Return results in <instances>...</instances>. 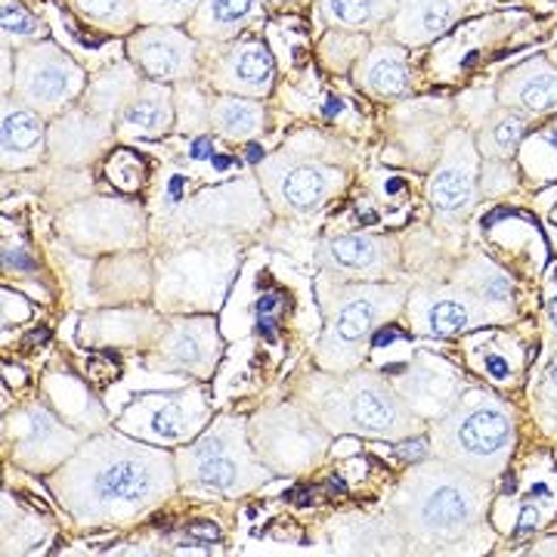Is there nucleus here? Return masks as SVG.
<instances>
[{"mask_svg":"<svg viewBox=\"0 0 557 557\" xmlns=\"http://www.w3.org/2000/svg\"><path fill=\"white\" fill-rule=\"evenodd\" d=\"M28 317H32L28 300L7 288V292H3V325H20V322H25Z\"/></svg>","mask_w":557,"mask_h":557,"instance_id":"nucleus-51","label":"nucleus"},{"mask_svg":"<svg viewBox=\"0 0 557 557\" xmlns=\"http://www.w3.org/2000/svg\"><path fill=\"white\" fill-rule=\"evenodd\" d=\"M3 440L13 449V465L32 474H53L78 453L87 434L65 424L44 403H25L3 421Z\"/></svg>","mask_w":557,"mask_h":557,"instance_id":"nucleus-14","label":"nucleus"},{"mask_svg":"<svg viewBox=\"0 0 557 557\" xmlns=\"http://www.w3.org/2000/svg\"><path fill=\"white\" fill-rule=\"evenodd\" d=\"M211 421V403L201 387H168L139 394L115 421V428L156 446H186Z\"/></svg>","mask_w":557,"mask_h":557,"instance_id":"nucleus-12","label":"nucleus"},{"mask_svg":"<svg viewBox=\"0 0 557 557\" xmlns=\"http://www.w3.org/2000/svg\"><path fill=\"white\" fill-rule=\"evenodd\" d=\"M490 498V480L428 458L399 480L391 518L397 520L409 552L480 555L493 545V530L486 527Z\"/></svg>","mask_w":557,"mask_h":557,"instance_id":"nucleus-2","label":"nucleus"},{"mask_svg":"<svg viewBox=\"0 0 557 557\" xmlns=\"http://www.w3.org/2000/svg\"><path fill=\"white\" fill-rule=\"evenodd\" d=\"M555 3H557V0H555Z\"/></svg>","mask_w":557,"mask_h":557,"instance_id":"nucleus-56","label":"nucleus"},{"mask_svg":"<svg viewBox=\"0 0 557 557\" xmlns=\"http://www.w3.org/2000/svg\"><path fill=\"white\" fill-rule=\"evenodd\" d=\"M515 443V409L486 387H468L446 416L431 421V456L483 480L502 478Z\"/></svg>","mask_w":557,"mask_h":557,"instance_id":"nucleus-7","label":"nucleus"},{"mask_svg":"<svg viewBox=\"0 0 557 557\" xmlns=\"http://www.w3.org/2000/svg\"><path fill=\"white\" fill-rule=\"evenodd\" d=\"M211 84L205 78L180 81L174 84V106H177V131L183 137L189 134H205L208 131V115H211Z\"/></svg>","mask_w":557,"mask_h":557,"instance_id":"nucleus-41","label":"nucleus"},{"mask_svg":"<svg viewBox=\"0 0 557 557\" xmlns=\"http://www.w3.org/2000/svg\"><path fill=\"white\" fill-rule=\"evenodd\" d=\"M545 322H548V332L557 341V285H548L545 292Z\"/></svg>","mask_w":557,"mask_h":557,"instance_id":"nucleus-52","label":"nucleus"},{"mask_svg":"<svg viewBox=\"0 0 557 557\" xmlns=\"http://www.w3.org/2000/svg\"><path fill=\"white\" fill-rule=\"evenodd\" d=\"M174 461L180 486L201 498L245 496L276 478L255 453L248 424L236 416L211 421L193 443L180 446Z\"/></svg>","mask_w":557,"mask_h":557,"instance_id":"nucleus-8","label":"nucleus"},{"mask_svg":"<svg viewBox=\"0 0 557 557\" xmlns=\"http://www.w3.org/2000/svg\"><path fill=\"white\" fill-rule=\"evenodd\" d=\"M453 282L468 288L496 317V322H505L515 313V282L486 255H471L468 260H461Z\"/></svg>","mask_w":557,"mask_h":557,"instance_id":"nucleus-35","label":"nucleus"},{"mask_svg":"<svg viewBox=\"0 0 557 557\" xmlns=\"http://www.w3.org/2000/svg\"><path fill=\"white\" fill-rule=\"evenodd\" d=\"M267 7H288V3H300V0H263Z\"/></svg>","mask_w":557,"mask_h":557,"instance_id":"nucleus-53","label":"nucleus"},{"mask_svg":"<svg viewBox=\"0 0 557 557\" xmlns=\"http://www.w3.org/2000/svg\"><path fill=\"white\" fill-rule=\"evenodd\" d=\"M468 7L471 0H399L397 13L379 35L403 47H424L443 38L468 13Z\"/></svg>","mask_w":557,"mask_h":557,"instance_id":"nucleus-28","label":"nucleus"},{"mask_svg":"<svg viewBox=\"0 0 557 557\" xmlns=\"http://www.w3.org/2000/svg\"><path fill=\"white\" fill-rule=\"evenodd\" d=\"M465 359L468 369L490 381L493 387L511 391L518 387L523 379V366H527V354L520 347L518 338L505 335V332H478L465 341Z\"/></svg>","mask_w":557,"mask_h":557,"instance_id":"nucleus-32","label":"nucleus"},{"mask_svg":"<svg viewBox=\"0 0 557 557\" xmlns=\"http://www.w3.org/2000/svg\"><path fill=\"white\" fill-rule=\"evenodd\" d=\"M372 47V35H362V32H344V28H329L325 38L319 40L317 53L319 62L335 72V75H350L354 65H357Z\"/></svg>","mask_w":557,"mask_h":557,"instance_id":"nucleus-42","label":"nucleus"},{"mask_svg":"<svg viewBox=\"0 0 557 557\" xmlns=\"http://www.w3.org/2000/svg\"><path fill=\"white\" fill-rule=\"evenodd\" d=\"M35 40H47V25L32 16L20 0H3V44L20 50Z\"/></svg>","mask_w":557,"mask_h":557,"instance_id":"nucleus-46","label":"nucleus"},{"mask_svg":"<svg viewBox=\"0 0 557 557\" xmlns=\"http://www.w3.org/2000/svg\"><path fill=\"white\" fill-rule=\"evenodd\" d=\"M127 60L139 69L143 78L161 84L201 78V40L180 25H143L127 35Z\"/></svg>","mask_w":557,"mask_h":557,"instance_id":"nucleus-20","label":"nucleus"},{"mask_svg":"<svg viewBox=\"0 0 557 557\" xmlns=\"http://www.w3.org/2000/svg\"><path fill=\"white\" fill-rule=\"evenodd\" d=\"M518 186L515 159H483L480 161V199H502Z\"/></svg>","mask_w":557,"mask_h":557,"instance_id":"nucleus-48","label":"nucleus"},{"mask_svg":"<svg viewBox=\"0 0 557 557\" xmlns=\"http://www.w3.org/2000/svg\"><path fill=\"white\" fill-rule=\"evenodd\" d=\"M201 78L214 94L267 100L276 84V60L258 38L208 44V50H201Z\"/></svg>","mask_w":557,"mask_h":557,"instance_id":"nucleus-17","label":"nucleus"},{"mask_svg":"<svg viewBox=\"0 0 557 557\" xmlns=\"http://www.w3.org/2000/svg\"><path fill=\"white\" fill-rule=\"evenodd\" d=\"M527 131H530V115L498 106L496 112L483 121V127L474 131L480 159H515L527 139Z\"/></svg>","mask_w":557,"mask_h":557,"instance_id":"nucleus-39","label":"nucleus"},{"mask_svg":"<svg viewBox=\"0 0 557 557\" xmlns=\"http://www.w3.org/2000/svg\"><path fill=\"white\" fill-rule=\"evenodd\" d=\"M263 20V0H201L193 13L189 35L201 44H226L242 38Z\"/></svg>","mask_w":557,"mask_h":557,"instance_id":"nucleus-33","label":"nucleus"},{"mask_svg":"<svg viewBox=\"0 0 557 557\" xmlns=\"http://www.w3.org/2000/svg\"><path fill=\"white\" fill-rule=\"evenodd\" d=\"M164 319L143 307H109L81 322V338L94 347H152L159 341Z\"/></svg>","mask_w":557,"mask_h":557,"instance_id":"nucleus-30","label":"nucleus"},{"mask_svg":"<svg viewBox=\"0 0 557 557\" xmlns=\"http://www.w3.org/2000/svg\"><path fill=\"white\" fill-rule=\"evenodd\" d=\"M0 508H3V555H25L50 536L47 520L25 511L10 493H3Z\"/></svg>","mask_w":557,"mask_h":557,"instance_id":"nucleus-40","label":"nucleus"},{"mask_svg":"<svg viewBox=\"0 0 557 557\" xmlns=\"http://www.w3.org/2000/svg\"><path fill=\"white\" fill-rule=\"evenodd\" d=\"M258 458L276 478H295L317 468L329 453L332 434L300 403H273L248 421Z\"/></svg>","mask_w":557,"mask_h":557,"instance_id":"nucleus-10","label":"nucleus"},{"mask_svg":"<svg viewBox=\"0 0 557 557\" xmlns=\"http://www.w3.org/2000/svg\"><path fill=\"white\" fill-rule=\"evenodd\" d=\"M13 69V97H20L44 119L62 115L87 90V72L53 40H35L20 47Z\"/></svg>","mask_w":557,"mask_h":557,"instance_id":"nucleus-13","label":"nucleus"},{"mask_svg":"<svg viewBox=\"0 0 557 557\" xmlns=\"http://www.w3.org/2000/svg\"><path fill=\"white\" fill-rule=\"evenodd\" d=\"M177 131V106H174V84L143 78L137 94L127 100L115 121V134L121 139H159Z\"/></svg>","mask_w":557,"mask_h":557,"instance_id":"nucleus-29","label":"nucleus"},{"mask_svg":"<svg viewBox=\"0 0 557 557\" xmlns=\"http://www.w3.org/2000/svg\"><path fill=\"white\" fill-rule=\"evenodd\" d=\"M317 298L322 310L317 362L329 372H350L362 366V357L381 325H391L399 310H406L409 285L354 282L319 270Z\"/></svg>","mask_w":557,"mask_h":557,"instance_id":"nucleus-5","label":"nucleus"},{"mask_svg":"<svg viewBox=\"0 0 557 557\" xmlns=\"http://www.w3.org/2000/svg\"><path fill=\"white\" fill-rule=\"evenodd\" d=\"M406 317L418 338H456L496 325V317L458 282L412 288L406 298Z\"/></svg>","mask_w":557,"mask_h":557,"instance_id":"nucleus-18","label":"nucleus"},{"mask_svg":"<svg viewBox=\"0 0 557 557\" xmlns=\"http://www.w3.org/2000/svg\"><path fill=\"white\" fill-rule=\"evenodd\" d=\"M177 461L124 431H100L50 474L62 511L81 527H131L174 496Z\"/></svg>","mask_w":557,"mask_h":557,"instance_id":"nucleus-1","label":"nucleus"},{"mask_svg":"<svg viewBox=\"0 0 557 557\" xmlns=\"http://www.w3.org/2000/svg\"><path fill=\"white\" fill-rule=\"evenodd\" d=\"M81 20L109 35H134L139 25L134 0H72Z\"/></svg>","mask_w":557,"mask_h":557,"instance_id":"nucleus-43","label":"nucleus"},{"mask_svg":"<svg viewBox=\"0 0 557 557\" xmlns=\"http://www.w3.org/2000/svg\"><path fill=\"white\" fill-rule=\"evenodd\" d=\"M164 223V242L189 239L201 233H255L260 226L273 223V208L267 201V193L258 177L220 180L214 186H205L196 196L180 205L171 218L159 220Z\"/></svg>","mask_w":557,"mask_h":557,"instance_id":"nucleus-9","label":"nucleus"},{"mask_svg":"<svg viewBox=\"0 0 557 557\" xmlns=\"http://www.w3.org/2000/svg\"><path fill=\"white\" fill-rule=\"evenodd\" d=\"M391 384L397 387L403 403L421 421L443 418L456 406V399L468 391V381L461 379L456 366L449 359L428 354V350L412 354V359L391 375Z\"/></svg>","mask_w":557,"mask_h":557,"instance_id":"nucleus-21","label":"nucleus"},{"mask_svg":"<svg viewBox=\"0 0 557 557\" xmlns=\"http://www.w3.org/2000/svg\"><path fill=\"white\" fill-rule=\"evenodd\" d=\"M498 106L518 109L523 115H552L557 112V62L548 53L508 69L496 84Z\"/></svg>","mask_w":557,"mask_h":557,"instance_id":"nucleus-27","label":"nucleus"},{"mask_svg":"<svg viewBox=\"0 0 557 557\" xmlns=\"http://www.w3.org/2000/svg\"><path fill=\"white\" fill-rule=\"evenodd\" d=\"M139 25H183L193 20L201 0H134Z\"/></svg>","mask_w":557,"mask_h":557,"instance_id":"nucleus-47","label":"nucleus"},{"mask_svg":"<svg viewBox=\"0 0 557 557\" xmlns=\"http://www.w3.org/2000/svg\"><path fill=\"white\" fill-rule=\"evenodd\" d=\"M239 242L230 233H201L168 242L156 263L152 298L164 317L218 313L239 273Z\"/></svg>","mask_w":557,"mask_h":557,"instance_id":"nucleus-6","label":"nucleus"},{"mask_svg":"<svg viewBox=\"0 0 557 557\" xmlns=\"http://www.w3.org/2000/svg\"><path fill=\"white\" fill-rule=\"evenodd\" d=\"M406 50L409 47L379 35L369 53L354 65L350 78L369 100L403 102L412 90V65Z\"/></svg>","mask_w":557,"mask_h":557,"instance_id":"nucleus-26","label":"nucleus"},{"mask_svg":"<svg viewBox=\"0 0 557 557\" xmlns=\"http://www.w3.org/2000/svg\"><path fill=\"white\" fill-rule=\"evenodd\" d=\"M47 131L50 124L40 112L25 106L20 97H3L0 106V161L7 174L38 168L47 159Z\"/></svg>","mask_w":557,"mask_h":557,"instance_id":"nucleus-25","label":"nucleus"},{"mask_svg":"<svg viewBox=\"0 0 557 557\" xmlns=\"http://www.w3.org/2000/svg\"><path fill=\"white\" fill-rule=\"evenodd\" d=\"M139 81H143V75H139V69L134 62H115L112 69H106V72L87 81V90L81 97V106L90 109L94 115L115 124L121 109L137 94Z\"/></svg>","mask_w":557,"mask_h":557,"instance_id":"nucleus-37","label":"nucleus"},{"mask_svg":"<svg viewBox=\"0 0 557 557\" xmlns=\"http://www.w3.org/2000/svg\"><path fill=\"white\" fill-rule=\"evenodd\" d=\"M223 357V338H220L214 313L199 317H174L164 322L159 341L149 347L146 366L168 375L208 381Z\"/></svg>","mask_w":557,"mask_h":557,"instance_id":"nucleus-16","label":"nucleus"},{"mask_svg":"<svg viewBox=\"0 0 557 557\" xmlns=\"http://www.w3.org/2000/svg\"><path fill=\"white\" fill-rule=\"evenodd\" d=\"M548 57H552V60L557 62V50H552V53H548Z\"/></svg>","mask_w":557,"mask_h":557,"instance_id":"nucleus-54","label":"nucleus"},{"mask_svg":"<svg viewBox=\"0 0 557 557\" xmlns=\"http://www.w3.org/2000/svg\"><path fill=\"white\" fill-rule=\"evenodd\" d=\"M319 270L354 282H384L397 273L399 248L394 239L372 236V233H347L332 236L317 248Z\"/></svg>","mask_w":557,"mask_h":557,"instance_id":"nucleus-23","label":"nucleus"},{"mask_svg":"<svg viewBox=\"0 0 557 557\" xmlns=\"http://www.w3.org/2000/svg\"><path fill=\"white\" fill-rule=\"evenodd\" d=\"M530 403H533L539 424L557 437V347H552L539 366L533 391H530Z\"/></svg>","mask_w":557,"mask_h":557,"instance_id":"nucleus-44","label":"nucleus"},{"mask_svg":"<svg viewBox=\"0 0 557 557\" xmlns=\"http://www.w3.org/2000/svg\"><path fill=\"white\" fill-rule=\"evenodd\" d=\"M146 211L127 199H81L69 208H62L57 230L60 239L81 255H124L137 251L146 242Z\"/></svg>","mask_w":557,"mask_h":557,"instance_id":"nucleus-11","label":"nucleus"},{"mask_svg":"<svg viewBox=\"0 0 557 557\" xmlns=\"http://www.w3.org/2000/svg\"><path fill=\"white\" fill-rule=\"evenodd\" d=\"M332 548L341 555H406L409 545L394 518H338Z\"/></svg>","mask_w":557,"mask_h":557,"instance_id":"nucleus-34","label":"nucleus"},{"mask_svg":"<svg viewBox=\"0 0 557 557\" xmlns=\"http://www.w3.org/2000/svg\"><path fill=\"white\" fill-rule=\"evenodd\" d=\"M44 397L53 406V412L72 424L81 434H100L109 431V409L87 384L72 372H47L44 375Z\"/></svg>","mask_w":557,"mask_h":557,"instance_id":"nucleus-31","label":"nucleus"},{"mask_svg":"<svg viewBox=\"0 0 557 557\" xmlns=\"http://www.w3.org/2000/svg\"><path fill=\"white\" fill-rule=\"evenodd\" d=\"M350 168L354 152L347 143L319 127H300L260 161L258 180L273 214L307 223L338 199L350 180Z\"/></svg>","mask_w":557,"mask_h":557,"instance_id":"nucleus-4","label":"nucleus"},{"mask_svg":"<svg viewBox=\"0 0 557 557\" xmlns=\"http://www.w3.org/2000/svg\"><path fill=\"white\" fill-rule=\"evenodd\" d=\"M298 403L329 434L372 440H406L424 431V421L403 403L387 375L369 369L313 372L300 384Z\"/></svg>","mask_w":557,"mask_h":557,"instance_id":"nucleus-3","label":"nucleus"},{"mask_svg":"<svg viewBox=\"0 0 557 557\" xmlns=\"http://www.w3.org/2000/svg\"><path fill=\"white\" fill-rule=\"evenodd\" d=\"M552 220H555V223H557V208H555V214H552Z\"/></svg>","mask_w":557,"mask_h":557,"instance_id":"nucleus-55","label":"nucleus"},{"mask_svg":"<svg viewBox=\"0 0 557 557\" xmlns=\"http://www.w3.org/2000/svg\"><path fill=\"white\" fill-rule=\"evenodd\" d=\"M520 159H523V168L530 171V177H557V121L545 124L533 137L523 139Z\"/></svg>","mask_w":557,"mask_h":557,"instance_id":"nucleus-45","label":"nucleus"},{"mask_svg":"<svg viewBox=\"0 0 557 557\" xmlns=\"http://www.w3.org/2000/svg\"><path fill=\"white\" fill-rule=\"evenodd\" d=\"M557 518V468L548 456L530 458L511 498L496 502L493 520L502 533H533Z\"/></svg>","mask_w":557,"mask_h":557,"instance_id":"nucleus-22","label":"nucleus"},{"mask_svg":"<svg viewBox=\"0 0 557 557\" xmlns=\"http://www.w3.org/2000/svg\"><path fill=\"white\" fill-rule=\"evenodd\" d=\"M498 109V97L493 87H478V90H468L456 100V115L465 121L468 131H478L483 127V121L490 119Z\"/></svg>","mask_w":557,"mask_h":557,"instance_id":"nucleus-49","label":"nucleus"},{"mask_svg":"<svg viewBox=\"0 0 557 557\" xmlns=\"http://www.w3.org/2000/svg\"><path fill=\"white\" fill-rule=\"evenodd\" d=\"M106 177H109V183H115L121 193H137L143 180H146V168H143L137 152L119 149L106 164Z\"/></svg>","mask_w":557,"mask_h":557,"instance_id":"nucleus-50","label":"nucleus"},{"mask_svg":"<svg viewBox=\"0 0 557 557\" xmlns=\"http://www.w3.org/2000/svg\"><path fill=\"white\" fill-rule=\"evenodd\" d=\"M456 106L443 100H403L394 102L391 124V152L416 171H431L440 159V149L453 131Z\"/></svg>","mask_w":557,"mask_h":557,"instance_id":"nucleus-19","label":"nucleus"},{"mask_svg":"<svg viewBox=\"0 0 557 557\" xmlns=\"http://www.w3.org/2000/svg\"><path fill=\"white\" fill-rule=\"evenodd\" d=\"M270 124V112L263 100L236 97V94H214L208 131L226 143H248L258 139Z\"/></svg>","mask_w":557,"mask_h":557,"instance_id":"nucleus-36","label":"nucleus"},{"mask_svg":"<svg viewBox=\"0 0 557 557\" xmlns=\"http://www.w3.org/2000/svg\"><path fill=\"white\" fill-rule=\"evenodd\" d=\"M112 121L94 115L84 106H72L53 119L47 131V159L57 168H87L112 146Z\"/></svg>","mask_w":557,"mask_h":557,"instance_id":"nucleus-24","label":"nucleus"},{"mask_svg":"<svg viewBox=\"0 0 557 557\" xmlns=\"http://www.w3.org/2000/svg\"><path fill=\"white\" fill-rule=\"evenodd\" d=\"M480 161L474 131L453 127L428 177V201L443 223H461L478 208Z\"/></svg>","mask_w":557,"mask_h":557,"instance_id":"nucleus-15","label":"nucleus"},{"mask_svg":"<svg viewBox=\"0 0 557 557\" xmlns=\"http://www.w3.org/2000/svg\"><path fill=\"white\" fill-rule=\"evenodd\" d=\"M399 0H317V16L329 28L379 35L397 13Z\"/></svg>","mask_w":557,"mask_h":557,"instance_id":"nucleus-38","label":"nucleus"}]
</instances>
